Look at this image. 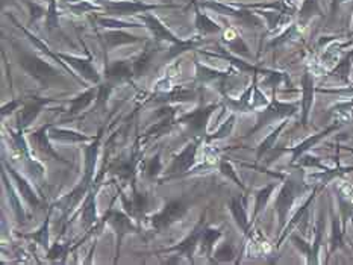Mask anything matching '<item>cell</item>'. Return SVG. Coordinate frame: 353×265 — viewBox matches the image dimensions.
I'll use <instances>...</instances> for the list:
<instances>
[{"label":"cell","mask_w":353,"mask_h":265,"mask_svg":"<svg viewBox=\"0 0 353 265\" xmlns=\"http://www.w3.org/2000/svg\"><path fill=\"white\" fill-rule=\"evenodd\" d=\"M188 211V205L184 198H179V200H172L168 202L161 212H158L156 215H153L152 223L156 230H164L168 226H172L173 223L179 221L185 217Z\"/></svg>","instance_id":"cell-1"},{"label":"cell","mask_w":353,"mask_h":265,"mask_svg":"<svg viewBox=\"0 0 353 265\" xmlns=\"http://www.w3.org/2000/svg\"><path fill=\"white\" fill-rule=\"evenodd\" d=\"M20 65L32 77H35L38 82H41L43 85H49L52 79L56 77L55 69H52L47 62L38 59L35 56L26 55V53H21V56H20Z\"/></svg>","instance_id":"cell-2"},{"label":"cell","mask_w":353,"mask_h":265,"mask_svg":"<svg viewBox=\"0 0 353 265\" xmlns=\"http://www.w3.org/2000/svg\"><path fill=\"white\" fill-rule=\"evenodd\" d=\"M214 109H215V106H209V108H205V109H197L191 114H187L184 118H180V122L188 123L190 130L193 132V134L202 135L203 130H205V126L208 123V118L212 114Z\"/></svg>","instance_id":"cell-3"},{"label":"cell","mask_w":353,"mask_h":265,"mask_svg":"<svg viewBox=\"0 0 353 265\" xmlns=\"http://www.w3.org/2000/svg\"><path fill=\"white\" fill-rule=\"evenodd\" d=\"M195 153H197V142L188 144L185 147V150L175 158L172 167H170V173H172V175H179V173H184V171H187L194 164Z\"/></svg>","instance_id":"cell-4"},{"label":"cell","mask_w":353,"mask_h":265,"mask_svg":"<svg viewBox=\"0 0 353 265\" xmlns=\"http://www.w3.org/2000/svg\"><path fill=\"white\" fill-rule=\"evenodd\" d=\"M49 102H52V100L50 99H36V97H34L29 103H26V106H24L21 114H20V129L29 126L35 120V117L38 115V112L41 111L43 106L47 105Z\"/></svg>","instance_id":"cell-5"},{"label":"cell","mask_w":353,"mask_h":265,"mask_svg":"<svg viewBox=\"0 0 353 265\" xmlns=\"http://www.w3.org/2000/svg\"><path fill=\"white\" fill-rule=\"evenodd\" d=\"M105 220H109L112 223V226L115 228L117 233H119V247H120L126 233H129L130 230H137L132 226L130 220L124 214H122V212H109L108 215H105Z\"/></svg>","instance_id":"cell-6"},{"label":"cell","mask_w":353,"mask_h":265,"mask_svg":"<svg viewBox=\"0 0 353 265\" xmlns=\"http://www.w3.org/2000/svg\"><path fill=\"white\" fill-rule=\"evenodd\" d=\"M134 69H130V65L123 61H117L106 69V77L111 81V84L126 81V79H130Z\"/></svg>","instance_id":"cell-7"},{"label":"cell","mask_w":353,"mask_h":265,"mask_svg":"<svg viewBox=\"0 0 353 265\" xmlns=\"http://www.w3.org/2000/svg\"><path fill=\"white\" fill-rule=\"evenodd\" d=\"M62 58L65 61H69V64H71L73 67L87 79V81L94 82V84H97L100 81L96 69L93 67V64H91L89 61H81V59H74V58H70V56H62Z\"/></svg>","instance_id":"cell-8"},{"label":"cell","mask_w":353,"mask_h":265,"mask_svg":"<svg viewBox=\"0 0 353 265\" xmlns=\"http://www.w3.org/2000/svg\"><path fill=\"white\" fill-rule=\"evenodd\" d=\"M6 168L9 170V173H11V176L14 177V180L17 182V187H18V190H20V193H21V195H23V198L26 202H28L31 206H34V208H36L38 205H40V200H38V197L34 194V191H32V188L29 187V183L26 182L23 177H20L18 175H17V171L12 168V167H9V165H6Z\"/></svg>","instance_id":"cell-9"},{"label":"cell","mask_w":353,"mask_h":265,"mask_svg":"<svg viewBox=\"0 0 353 265\" xmlns=\"http://www.w3.org/2000/svg\"><path fill=\"white\" fill-rule=\"evenodd\" d=\"M87 185H88V180L84 179V182L79 185V187L74 188L69 195H65V197L62 198V200L59 202L61 209H64L65 212H69V211L73 209V206H76L77 203H79V202H81V198H82V195H84L85 191H87Z\"/></svg>","instance_id":"cell-10"},{"label":"cell","mask_w":353,"mask_h":265,"mask_svg":"<svg viewBox=\"0 0 353 265\" xmlns=\"http://www.w3.org/2000/svg\"><path fill=\"white\" fill-rule=\"evenodd\" d=\"M202 232H203V230H200V228H197V229H195V230L193 232V235H190L184 243H180L179 246L173 247V250L179 251V253L185 255L187 258L191 259V256H193V250H194L195 244H197L199 240L202 238Z\"/></svg>","instance_id":"cell-11"},{"label":"cell","mask_w":353,"mask_h":265,"mask_svg":"<svg viewBox=\"0 0 353 265\" xmlns=\"http://www.w3.org/2000/svg\"><path fill=\"white\" fill-rule=\"evenodd\" d=\"M46 129H47V126L41 127L38 132L32 134V137H31V138H32V142H34L41 152H44L46 155H49V156H52V158L58 159V161H62V159L53 152V149H52L50 145H49V142H47V140H46Z\"/></svg>","instance_id":"cell-12"},{"label":"cell","mask_w":353,"mask_h":265,"mask_svg":"<svg viewBox=\"0 0 353 265\" xmlns=\"http://www.w3.org/2000/svg\"><path fill=\"white\" fill-rule=\"evenodd\" d=\"M102 134V132H100ZM100 134L97 135L96 141L89 145L87 149V153H85V179L89 180L91 175H93V170H94V162H96V153H97V147H99V141H100Z\"/></svg>","instance_id":"cell-13"},{"label":"cell","mask_w":353,"mask_h":265,"mask_svg":"<svg viewBox=\"0 0 353 265\" xmlns=\"http://www.w3.org/2000/svg\"><path fill=\"white\" fill-rule=\"evenodd\" d=\"M82 220H84V228L88 229L91 224L96 221V202H94V195L89 194L88 200L84 206L82 211Z\"/></svg>","instance_id":"cell-14"},{"label":"cell","mask_w":353,"mask_h":265,"mask_svg":"<svg viewBox=\"0 0 353 265\" xmlns=\"http://www.w3.org/2000/svg\"><path fill=\"white\" fill-rule=\"evenodd\" d=\"M195 99V92L191 89H184V88H177L170 94H165L164 99L159 100H165V102H188V100H194Z\"/></svg>","instance_id":"cell-15"},{"label":"cell","mask_w":353,"mask_h":265,"mask_svg":"<svg viewBox=\"0 0 353 265\" xmlns=\"http://www.w3.org/2000/svg\"><path fill=\"white\" fill-rule=\"evenodd\" d=\"M93 99H94V89H88L85 94H82V96H79L77 99L71 100V108H70L69 114L70 115H74V114H77L79 111H82L88 103H91V100H93Z\"/></svg>","instance_id":"cell-16"},{"label":"cell","mask_w":353,"mask_h":265,"mask_svg":"<svg viewBox=\"0 0 353 265\" xmlns=\"http://www.w3.org/2000/svg\"><path fill=\"white\" fill-rule=\"evenodd\" d=\"M153 56V52H146V53H142L141 58L137 59L132 65V69H134V74L135 76H142V74H146L147 69L150 67V59Z\"/></svg>","instance_id":"cell-17"},{"label":"cell","mask_w":353,"mask_h":265,"mask_svg":"<svg viewBox=\"0 0 353 265\" xmlns=\"http://www.w3.org/2000/svg\"><path fill=\"white\" fill-rule=\"evenodd\" d=\"M50 138L59 140V141H87V137L77 135L70 130H62V129H53L50 132Z\"/></svg>","instance_id":"cell-18"},{"label":"cell","mask_w":353,"mask_h":265,"mask_svg":"<svg viewBox=\"0 0 353 265\" xmlns=\"http://www.w3.org/2000/svg\"><path fill=\"white\" fill-rule=\"evenodd\" d=\"M173 115V114H172ZM172 115H170L167 120H164V122H161V123H158V124H155V126H152L149 130H147V137H159V135H162V134H165V132L172 127Z\"/></svg>","instance_id":"cell-19"},{"label":"cell","mask_w":353,"mask_h":265,"mask_svg":"<svg viewBox=\"0 0 353 265\" xmlns=\"http://www.w3.org/2000/svg\"><path fill=\"white\" fill-rule=\"evenodd\" d=\"M114 173L119 176L120 179H123V180H129L130 176L134 175V164L130 161L129 162H122V164H119V167L114 168Z\"/></svg>","instance_id":"cell-20"},{"label":"cell","mask_w":353,"mask_h":265,"mask_svg":"<svg viewBox=\"0 0 353 265\" xmlns=\"http://www.w3.org/2000/svg\"><path fill=\"white\" fill-rule=\"evenodd\" d=\"M220 236V232L218 230H211V229H206L202 232V240H203V248L205 250H211L212 244L218 240Z\"/></svg>","instance_id":"cell-21"},{"label":"cell","mask_w":353,"mask_h":265,"mask_svg":"<svg viewBox=\"0 0 353 265\" xmlns=\"http://www.w3.org/2000/svg\"><path fill=\"white\" fill-rule=\"evenodd\" d=\"M161 167H162V164H161L159 155H156L153 159H150L149 164H147V168H146L149 179H155L156 176H158V173L161 171Z\"/></svg>","instance_id":"cell-22"},{"label":"cell","mask_w":353,"mask_h":265,"mask_svg":"<svg viewBox=\"0 0 353 265\" xmlns=\"http://www.w3.org/2000/svg\"><path fill=\"white\" fill-rule=\"evenodd\" d=\"M3 180H5V185H6V190H8V193H9V197H11V203H12V206H14V211H16V214H17V218L21 221L23 220V211H21V208H20V205H18V200H17V197L14 195V191H12V188L9 187V183L6 182V177H5V175H3Z\"/></svg>","instance_id":"cell-23"},{"label":"cell","mask_w":353,"mask_h":265,"mask_svg":"<svg viewBox=\"0 0 353 265\" xmlns=\"http://www.w3.org/2000/svg\"><path fill=\"white\" fill-rule=\"evenodd\" d=\"M197 73H199V77L203 79V81H214V79L218 77V71L209 70L206 67H202L199 64H197Z\"/></svg>","instance_id":"cell-24"},{"label":"cell","mask_w":353,"mask_h":265,"mask_svg":"<svg viewBox=\"0 0 353 265\" xmlns=\"http://www.w3.org/2000/svg\"><path fill=\"white\" fill-rule=\"evenodd\" d=\"M65 251H67V247L65 246H61V244H53V247H52L49 250V259H56L59 256H65Z\"/></svg>","instance_id":"cell-25"},{"label":"cell","mask_w":353,"mask_h":265,"mask_svg":"<svg viewBox=\"0 0 353 265\" xmlns=\"http://www.w3.org/2000/svg\"><path fill=\"white\" fill-rule=\"evenodd\" d=\"M106 39L109 41V46H115V44H120V43H132L134 41V36H127V35H111Z\"/></svg>","instance_id":"cell-26"},{"label":"cell","mask_w":353,"mask_h":265,"mask_svg":"<svg viewBox=\"0 0 353 265\" xmlns=\"http://www.w3.org/2000/svg\"><path fill=\"white\" fill-rule=\"evenodd\" d=\"M230 256H232V251L228 246H223L215 251V259L217 261H226V259H230Z\"/></svg>","instance_id":"cell-27"},{"label":"cell","mask_w":353,"mask_h":265,"mask_svg":"<svg viewBox=\"0 0 353 265\" xmlns=\"http://www.w3.org/2000/svg\"><path fill=\"white\" fill-rule=\"evenodd\" d=\"M34 240H36L41 246H47V221L43 226V229L40 230V233H35L34 235Z\"/></svg>","instance_id":"cell-28"},{"label":"cell","mask_w":353,"mask_h":265,"mask_svg":"<svg viewBox=\"0 0 353 265\" xmlns=\"http://www.w3.org/2000/svg\"><path fill=\"white\" fill-rule=\"evenodd\" d=\"M230 127H232V123H230L229 126H228V124H225V126L221 127L220 130H217L215 134H214V135H212L211 138H209V140H218V138H223V137H225V135L228 134V132L230 130Z\"/></svg>","instance_id":"cell-29"},{"label":"cell","mask_w":353,"mask_h":265,"mask_svg":"<svg viewBox=\"0 0 353 265\" xmlns=\"http://www.w3.org/2000/svg\"><path fill=\"white\" fill-rule=\"evenodd\" d=\"M108 94H109V89L106 91V85L102 87V88H100V94H99V102H100V103H103L105 100L108 99Z\"/></svg>","instance_id":"cell-30"},{"label":"cell","mask_w":353,"mask_h":265,"mask_svg":"<svg viewBox=\"0 0 353 265\" xmlns=\"http://www.w3.org/2000/svg\"><path fill=\"white\" fill-rule=\"evenodd\" d=\"M20 105V102H12L11 105H8V106H5V108L2 109V115H6L8 112H12V109H14V108H17V106Z\"/></svg>","instance_id":"cell-31"}]
</instances>
